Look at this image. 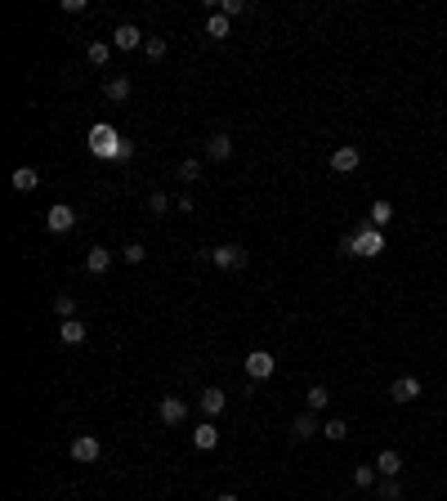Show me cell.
<instances>
[{
    "label": "cell",
    "instance_id": "cell-27",
    "mask_svg": "<svg viewBox=\"0 0 447 501\" xmlns=\"http://www.w3.org/2000/svg\"><path fill=\"white\" fill-rule=\"evenodd\" d=\"M121 260H126V264H144L148 260V247H144V242H126V247H121Z\"/></svg>",
    "mask_w": 447,
    "mask_h": 501
},
{
    "label": "cell",
    "instance_id": "cell-34",
    "mask_svg": "<svg viewBox=\"0 0 447 501\" xmlns=\"http://www.w3.org/2000/svg\"><path fill=\"white\" fill-rule=\"evenodd\" d=\"M215 501H242V497H237V493H220V497H215Z\"/></svg>",
    "mask_w": 447,
    "mask_h": 501
},
{
    "label": "cell",
    "instance_id": "cell-12",
    "mask_svg": "<svg viewBox=\"0 0 447 501\" xmlns=\"http://www.w3.org/2000/svg\"><path fill=\"white\" fill-rule=\"evenodd\" d=\"M206 157H211V162H228V157H233V139H228L224 130H215V135L206 139Z\"/></svg>",
    "mask_w": 447,
    "mask_h": 501
},
{
    "label": "cell",
    "instance_id": "cell-13",
    "mask_svg": "<svg viewBox=\"0 0 447 501\" xmlns=\"http://www.w3.org/2000/svg\"><path fill=\"white\" fill-rule=\"evenodd\" d=\"M193 448H202V452L220 448V430H215V421H202V425L193 430Z\"/></svg>",
    "mask_w": 447,
    "mask_h": 501
},
{
    "label": "cell",
    "instance_id": "cell-35",
    "mask_svg": "<svg viewBox=\"0 0 447 501\" xmlns=\"http://www.w3.org/2000/svg\"><path fill=\"white\" fill-rule=\"evenodd\" d=\"M59 501H68V497H59Z\"/></svg>",
    "mask_w": 447,
    "mask_h": 501
},
{
    "label": "cell",
    "instance_id": "cell-20",
    "mask_svg": "<svg viewBox=\"0 0 447 501\" xmlns=\"http://www.w3.org/2000/svg\"><path fill=\"white\" fill-rule=\"evenodd\" d=\"M228 23H233V18H224L220 9L206 14V36H211V41H228Z\"/></svg>",
    "mask_w": 447,
    "mask_h": 501
},
{
    "label": "cell",
    "instance_id": "cell-15",
    "mask_svg": "<svg viewBox=\"0 0 447 501\" xmlns=\"http://www.w3.org/2000/svg\"><path fill=\"white\" fill-rule=\"evenodd\" d=\"M130 90H135V81H130V77H108V81H103V94H108L112 103H126Z\"/></svg>",
    "mask_w": 447,
    "mask_h": 501
},
{
    "label": "cell",
    "instance_id": "cell-7",
    "mask_svg": "<svg viewBox=\"0 0 447 501\" xmlns=\"http://www.w3.org/2000/svg\"><path fill=\"white\" fill-rule=\"evenodd\" d=\"M157 417L166 421V425H184L188 421V403L179 399V394H166V399L157 403Z\"/></svg>",
    "mask_w": 447,
    "mask_h": 501
},
{
    "label": "cell",
    "instance_id": "cell-11",
    "mask_svg": "<svg viewBox=\"0 0 447 501\" xmlns=\"http://www.w3.org/2000/svg\"><path fill=\"white\" fill-rule=\"evenodd\" d=\"M389 399L394 403H416L421 399V376H398V381L389 385Z\"/></svg>",
    "mask_w": 447,
    "mask_h": 501
},
{
    "label": "cell",
    "instance_id": "cell-19",
    "mask_svg": "<svg viewBox=\"0 0 447 501\" xmlns=\"http://www.w3.org/2000/svg\"><path fill=\"white\" fill-rule=\"evenodd\" d=\"M85 59H90L94 68H108V59H112V41H90V45H85Z\"/></svg>",
    "mask_w": 447,
    "mask_h": 501
},
{
    "label": "cell",
    "instance_id": "cell-31",
    "mask_svg": "<svg viewBox=\"0 0 447 501\" xmlns=\"http://www.w3.org/2000/svg\"><path fill=\"white\" fill-rule=\"evenodd\" d=\"M148 211L152 215H170V193H152L148 197Z\"/></svg>",
    "mask_w": 447,
    "mask_h": 501
},
{
    "label": "cell",
    "instance_id": "cell-29",
    "mask_svg": "<svg viewBox=\"0 0 447 501\" xmlns=\"http://www.w3.org/2000/svg\"><path fill=\"white\" fill-rule=\"evenodd\" d=\"M380 501H403V484L398 479H380Z\"/></svg>",
    "mask_w": 447,
    "mask_h": 501
},
{
    "label": "cell",
    "instance_id": "cell-16",
    "mask_svg": "<svg viewBox=\"0 0 447 501\" xmlns=\"http://www.w3.org/2000/svg\"><path fill=\"white\" fill-rule=\"evenodd\" d=\"M318 430H322V425L313 421V412H300V417L291 421V439H296V443H304V439H313V434H318Z\"/></svg>",
    "mask_w": 447,
    "mask_h": 501
},
{
    "label": "cell",
    "instance_id": "cell-8",
    "mask_svg": "<svg viewBox=\"0 0 447 501\" xmlns=\"http://www.w3.org/2000/svg\"><path fill=\"white\" fill-rule=\"evenodd\" d=\"M144 45L148 41H144V32H139L135 23H121L117 32H112V50H126L130 54V50H144Z\"/></svg>",
    "mask_w": 447,
    "mask_h": 501
},
{
    "label": "cell",
    "instance_id": "cell-5",
    "mask_svg": "<svg viewBox=\"0 0 447 501\" xmlns=\"http://www.w3.org/2000/svg\"><path fill=\"white\" fill-rule=\"evenodd\" d=\"M211 264H220V269H246V251L237 242H220L211 251Z\"/></svg>",
    "mask_w": 447,
    "mask_h": 501
},
{
    "label": "cell",
    "instance_id": "cell-14",
    "mask_svg": "<svg viewBox=\"0 0 447 501\" xmlns=\"http://www.w3.org/2000/svg\"><path fill=\"white\" fill-rule=\"evenodd\" d=\"M376 470H380V479H398V475H403V457H398L394 448H385L376 457Z\"/></svg>",
    "mask_w": 447,
    "mask_h": 501
},
{
    "label": "cell",
    "instance_id": "cell-24",
    "mask_svg": "<svg viewBox=\"0 0 447 501\" xmlns=\"http://www.w3.org/2000/svg\"><path fill=\"white\" fill-rule=\"evenodd\" d=\"M322 434H327L331 443H345V439H349V421H345V417H331L327 425H322Z\"/></svg>",
    "mask_w": 447,
    "mask_h": 501
},
{
    "label": "cell",
    "instance_id": "cell-9",
    "mask_svg": "<svg viewBox=\"0 0 447 501\" xmlns=\"http://www.w3.org/2000/svg\"><path fill=\"white\" fill-rule=\"evenodd\" d=\"M197 408H202V417L211 421V417H220V412L228 408V394H224V390H215V385H206V390L197 394Z\"/></svg>",
    "mask_w": 447,
    "mask_h": 501
},
{
    "label": "cell",
    "instance_id": "cell-10",
    "mask_svg": "<svg viewBox=\"0 0 447 501\" xmlns=\"http://www.w3.org/2000/svg\"><path fill=\"white\" fill-rule=\"evenodd\" d=\"M103 443L94 439V434H76L72 439V461H81V466H90V461H99Z\"/></svg>",
    "mask_w": 447,
    "mask_h": 501
},
{
    "label": "cell",
    "instance_id": "cell-4",
    "mask_svg": "<svg viewBox=\"0 0 447 501\" xmlns=\"http://www.w3.org/2000/svg\"><path fill=\"white\" fill-rule=\"evenodd\" d=\"M45 229H50V233H72L76 229V211H72L68 202L50 206V211H45Z\"/></svg>",
    "mask_w": 447,
    "mask_h": 501
},
{
    "label": "cell",
    "instance_id": "cell-32",
    "mask_svg": "<svg viewBox=\"0 0 447 501\" xmlns=\"http://www.w3.org/2000/svg\"><path fill=\"white\" fill-rule=\"evenodd\" d=\"M220 14H224V18H237V14H246V0H220Z\"/></svg>",
    "mask_w": 447,
    "mask_h": 501
},
{
    "label": "cell",
    "instance_id": "cell-26",
    "mask_svg": "<svg viewBox=\"0 0 447 501\" xmlns=\"http://www.w3.org/2000/svg\"><path fill=\"white\" fill-rule=\"evenodd\" d=\"M54 314H59V323H68V318H76V300L63 291V296H54Z\"/></svg>",
    "mask_w": 447,
    "mask_h": 501
},
{
    "label": "cell",
    "instance_id": "cell-1",
    "mask_svg": "<svg viewBox=\"0 0 447 501\" xmlns=\"http://www.w3.org/2000/svg\"><path fill=\"white\" fill-rule=\"evenodd\" d=\"M90 153L99 157V162H130V157H135V144H130L126 135H117L108 121H99V126H90Z\"/></svg>",
    "mask_w": 447,
    "mask_h": 501
},
{
    "label": "cell",
    "instance_id": "cell-3",
    "mask_svg": "<svg viewBox=\"0 0 447 501\" xmlns=\"http://www.w3.org/2000/svg\"><path fill=\"white\" fill-rule=\"evenodd\" d=\"M349 238H354V255H363V260H372V255L385 251V233L372 229V224H367L363 233H349Z\"/></svg>",
    "mask_w": 447,
    "mask_h": 501
},
{
    "label": "cell",
    "instance_id": "cell-33",
    "mask_svg": "<svg viewBox=\"0 0 447 501\" xmlns=\"http://www.w3.org/2000/svg\"><path fill=\"white\" fill-rule=\"evenodd\" d=\"M85 9H90L85 0H63V14H85Z\"/></svg>",
    "mask_w": 447,
    "mask_h": 501
},
{
    "label": "cell",
    "instance_id": "cell-6",
    "mask_svg": "<svg viewBox=\"0 0 447 501\" xmlns=\"http://www.w3.org/2000/svg\"><path fill=\"white\" fill-rule=\"evenodd\" d=\"M358 166H363V153H358L354 144H340L336 153H331V170H336V175H354Z\"/></svg>",
    "mask_w": 447,
    "mask_h": 501
},
{
    "label": "cell",
    "instance_id": "cell-22",
    "mask_svg": "<svg viewBox=\"0 0 447 501\" xmlns=\"http://www.w3.org/2000/svg\"><path fill=\"white\" fill-rule=\"evenodd\" d=\"M367 220H372V229H380V233H385V224L394 220V206H389L385 197H380V202H372V211H367Z\"/></svg>",
    "mask_w": 447,
    "mask_h": 501
},
{
    "label": "cell",
    "instance_id": "cell-25",
    "mask_svg": "<svg viewBox=\"0 0 447 501\" xmlns=\"http://www.w3.org/2000/svg\"><path fill=\"white\" fill-rule=\"evenodd\" d=\"M179 179H184V184H197V179H202V162H197V157H184V162H179V170H175Z\"/></svg>",
    "mask_w": 447,
    "mask_h": 501
},
{
    "label": "cell",
    "instance_id": "cell-2",
    "mask_svg": "<svg viewBox=\"0 0 447 501\" xmlns=\"http://www.w3.org/2000/svg\"><path fill=\"white\" fill-rule=\"evenodd\" d=\"M273 372H278V358H273L269 349H251V354H246V376H251V381H269Z\"/></svg>",
    "mask_w": 447,
    "mask_h": 501
},
{
    "label": "cell",
    "instance_id": "cell-23",
    "mask_svg": "<svg viewBox=\"0 0 447 501\" xmlns=\"http://www.w3.org/2000/svg\"><path fill=\"white\" fill-rule=\"evenodd\" d=\"M304 403H309V412H322L331 403V390L327 385H309V394H304Z\"/></svg>",
    "mask_w": 447,
    "mask_h": 501
},
{
    "label": "cell",
    "instance_id": "cell-21",
    "mask_svg": "<svg viewBox=\"0 0 447 501\" xmlns=\"http://www.w3.org/2000/svg\"><path fill=\"white\" fill-rule=\"evenodd\" d=\"M59 340L63 345H85V323H76V318L59 323Z\"/></svg>",
    "mask_w": 447,
    "mask_h": 501
},
{
    "label": "cell",
    "instance_id": "cell-30",
    "mask_svg": "<svg viewBox=\"0 0 447 501\" xmlns=\"http://www.w3.org/2000/svg\"><path fill=\"white\" fill-rule=\"evenodd\" d=\"M166 50H170V45H166V41H161V36H148V45H144V54H148V59H152V63H157V59H166Z\"/></svg>",
    "mask_w": 447,
    "mask_h": 501
},
{
    "label": "cell",
    "instance_id": "cell-18",
    "mask_svg": "<svg viewBox=\"0 0 447 501\" xmlns=\"http://www.w3.org/2000/svg\"><path fill=\"white\" fill-rule=\"evenodd\" d=\"M85 269H90V273H108L112 269V251L108 247H90V251H85Z\"/></svg>",
    "mask_w": 447,
    "mask_h": 501
},
{
    "label": "cell",
    "instance_id": "cell-17",
    "mask_svg": "<svg viewBox=\"0 0 447 501\" xmlns=\"http://www.w3.org/2000/svg\"><path fill=\"white\" fill-rule=\"evenodd\" d=\"M9 184H14L18 193H36V188H41V175H36L32 166H18L14 175H9Z\"/></svg>",
    "mask_w": 447,
    "mask_h": 501
},
{
    "label": "cell",
    "instance_id": "cell-28",
    "mask_svg": "<svg viewBox=\"0 0 447 501\" xmlns=\"http://www.w3.org/2000/svg\"><path fill=\"white\" fill-rule=\"evenodd\" d=\"M376 479H380L376 466H358V470H354V488H372Z\"/></svg>",
    "mask_w": 447,
    "mask_h": 501
}]
</instances>
